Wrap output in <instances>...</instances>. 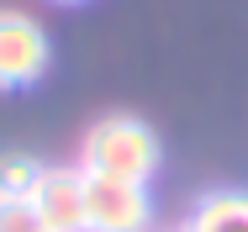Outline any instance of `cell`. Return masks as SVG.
Returning a JSON list of instances; mask_svg holds the SVG:
<instances>
[{
	"label": "cell",
	"instance_id": "cell-6",
	"mask_svg": "<svg viewBox=\"0 0 248 232\" xmlns=\"http://www.w3.org/2000/svg\"><path fill=\"white\" fill-rule=\"evenodd\" d=\"M37 174H43V164H32L21 153L0 158V195H32L37 190Z\"/></svg>",
	"mask_w": 248,
	"mask_h": 232
},
{
	"label": "cell",
	"instance_id": "cell-5",
	"mask_svg": "<svg viewBox=\"0 0 248 232\" xmlns=\"http://www.w3.org/2000/svg\"><path fill=\"white\" fill-rule=\"evenodd\" d=\"M185 232H248V190H211V195H201Z\"/></svg>",
	"mask_w": 248,
	"mask_h": 232
},
{
	"label": "cell",
	"instance_id": "cell-3",
	"mask_svg": "<svg viewBox=\"0 0 248 232\" xmlns=\"http://www.w3.org/2000/svg\"><path fill=\"white\" fill-rule=\"evenodd\" d=\"M153 201L148 185H116L85 174V232H148Z\"/></svg>",
	"mask_w": 248,
	"mask_h": 232
},
{
	"label": "cell",
	"instance_id": "cell-1",
	"mask_svg": "<svg viewBox=\"0 0 248 232\" xmlns=\"http://www.w3.org/2000/svg\"><path fill=\"white\" fill-rule=\"evenodd\" d=\"M79 174L116 180V185H148L158 174V132L138 116H106L79 142Z\"/></svg>",
	"mask_w": 248,
	"mask_h": 232
},
{
	"label": "cell",
	"instance_id": "cell-2",
	"mask_svg": "<svg viewBox=\"0 0 248 232\" xmlns=\"http://www.w3.org/2000/svg\"><path fill=\"white\" fill-rule=\"evenodd\" d=\"M53 43L43 21H32L27 11H0V90H27L48 74Z\"/></svg>",
	"mask_w": 248,
	"mask_h": 232
},
{
	"label": "cell",
	"instance_id": "cell-7",
	"mask_svg": "<svg viewBox=\"0 0 248 232\" xmlns=\"http://www.w3.org/2000/svg\"><path fill=\"white\" fill-rule=\"evenodd\" d=\"M0 232H48L32 195H0Z\"/></svg>",
	"mask_w": 248,
	"mask_h": 232
},
{
	"label": "cell",
	"instance_id": "cell-4",
	"mask_svg": "<svg viewBox=\"0 0 248 232\" xmlns=\"http://www.w3.org/2000/svg\"><path fill=\"white\" fill-rule=\"evenodd\" d=\"M32 206H37L48 232H85V174H79V164L74 169H43Z\"/></svg>",
	"mask_w": 248,
	"mask_h": 232
}]
</instances>
